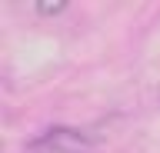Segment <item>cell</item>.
I'll list each match as a JSON object with an SVG mask.
<instances>
[{"instance_id":"1","label":"cell","mask_w":160,"mask_h":153,"mask_svg":"<svg viewBox=\"0 0 160 153\" xmlns=\"http://www.w3.org/2000/svg\"><path fill=\"white\" fill-rule=\"evenodd\" d=\"M60 10H67V3H63V0H53V3H37V13H43V17L60 13Z\"/></svg>"}]
</instances>
